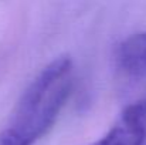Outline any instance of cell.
Masks as SVG:
<instances>
[{
	"mask_svg": "<svg viewBox=\"0 0 146 145\" xmlns=\"http://www.w3.org/2000/svg\"><path fill=\"white\" fill-rule=\"evenodd\" d=\"M0 145H31L13 128H6L0 131Z\"/></svg>",
	"mask_w": 146,
	"mask_h": 145,
	"instance_id": "cell-4",
	"label": "cell"
},
{
	"mask_svg": "<svg viewBox=\"0 0 146 145\" xmlns=\"http://www.w3.org/2000/svg\"><path fill=\"white\" fill-rule=\"evenodd\" d=\"M74 84V64L64 54L41 68L19 98L11 125L27 142L33 145L55 124Z\"/></svg>",
	"mask_w": 146,
	"mask_h": 145,
	"instance_id": "cell-1",
	"label": "cell"
},
{
	"mask_svg": "<svg viewBox=\"0 0 146 145\" xmlns=\"http://www.w3.org/2000/svg\"><path fill=\"white\" fill-rule=\"evenodd\" d=\"M118 65L129 74L146 71V30L123 40L116 50Z\"/></svg>",
	"mask_w": 146,
	"mask_h": 145,
	"instance_id": "cell-3",
	"label": "cell"
},
{
	"mask_svg": "<svg viewBox=\"0 0 146 145\" xmlns=\"http://www.w3.org/2000/svg\"><path fill=\"white\" fill-rule=\"evenodd\" d=\"M146 98L131 102L119 114L109 131L91 145H145Z\"/></svg>",
	"mask_w": 146,
	"mask_h": 145,
	"instance_id": "cell-2",
	"label": "cell"
}]
</instances>
